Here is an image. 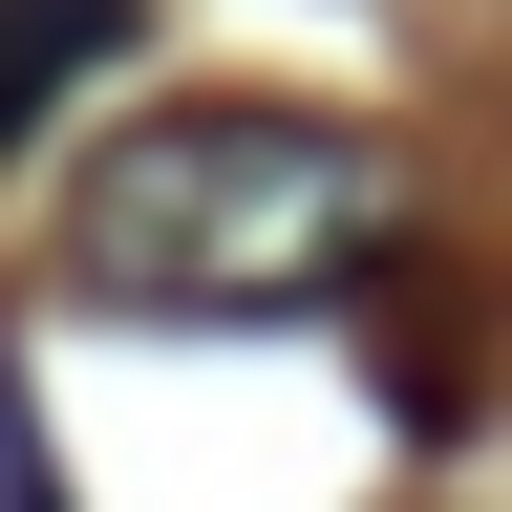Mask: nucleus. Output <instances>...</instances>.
<instances>
[{
    "label": "nucleus",
    "instance_id": "nucleus-1",
    "mask_svg": "<svg viewBox=\"0 0 512 512\" xmlns=\"http://www.w3.org/2000/svg\"><path fill=\"white\" fill-rule=\"evenodd\" d=\"M406 235V171L320 107H150L128 150H86L64 278L150 299V320H256V299H342Z\"/></svg>",
    "mask_w": 512,
    "mask_h": 512
},
{
    "label": "nucleus",
    "instance_id": "nucleus-2",
    "mask_svg": "<svg viewBox=\"0 0 512 512\" xmlns=\"http://www.w3.org/2000/svg\"><path fill=\"white\" fill-rule=\"evenodd\" d=\"M107 43H128V0H0V150H22V128L86 86Z\"/></svg>",
    "mask_w": 512,
    "mask_h": 512
}]
</instances>
